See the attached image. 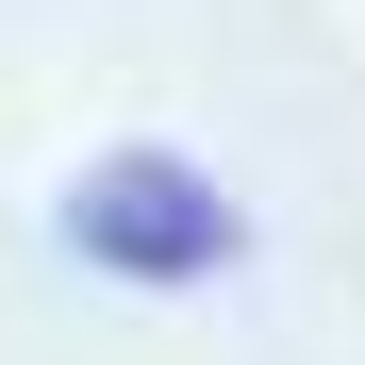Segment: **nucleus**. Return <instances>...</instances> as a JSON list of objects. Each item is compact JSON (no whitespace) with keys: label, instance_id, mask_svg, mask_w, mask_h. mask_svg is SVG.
<instances>
[{"label":"nucleus","instance_id":"obj_1","mask_svg":"<svg viewBox=\"0 0 365 365\" xmlns=\"http://www.w3.org/2000/svg\"><path fill=\"white\" fill-rule=\"evenodd\" d=\"M50 250L100 266V282H133V299H200V282L250 266V200H232L200 150L116 133V150H83L67 182H50Z\"/></svg>","mask_w":365,"mask_h":365}]
</instances>
